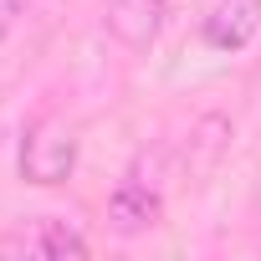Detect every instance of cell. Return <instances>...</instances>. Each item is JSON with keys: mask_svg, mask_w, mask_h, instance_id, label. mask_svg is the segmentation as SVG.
Listing matches in <instances>:
<instances>
[{"mask_svg": "<svg viewBox=\"0 0 261 261\" xmlns=\"http://www.w3.org/2000/svg\"><path fill=\"white\" fill-rule=\"evenodd\" d=\"M159 215H164V200H159L149 185H139V179H123V185L108 195V225H113L118 236H144V230L159 225Z\"/></svg>", "mask_w": 261, "mask_h": 261, "instance_id": "cell-4", "label": "cell"}, {"mask_svg": "<svg viewBox=\"0 0 261 261\" xmlns=\"http://www.w3.org/2000/svg\"><path fill=\"white\" fill-rule=\"evenodd\" d=\"M261 31V0H215L210 16L200 21V41L220 57L230 51H246Z\"/></svg>", "mask_w": 261, "mask_h": 261, "instance_id": "cell-2", "label": "cell"}, {"mask_svg": "<svg viewBox=\"0 0 261 261\" xmlns=\"http://www.w3.org/2000/svg\"><path fill=\"white\" fill-rule=\"evenodd\" d=\"M77 149H82V139H77V123L72 118H62V113L36 118L21 134V159H16L21 164V179L26 185H41V190L67 185L72 169H77Z\"/></svg>", "mask_w": 261, "mask_h": 261, "instance_id": "cell-1", "label": "cell"}, {"mask_svg": "<svg viewBox=\"0 0 261 261\" xmlns=\"http://www.w3.org/2000/svg\"><path fill=\"white\" fill-rule=\"evenodd\" d=\"M21 6H26V0H0V36H6V31L16 26V16H21Z\"/></svg>", "mask_w": 261, "mask_h": 261, "instance_id": "cell-6", "label": "cell"}, {"mask_svg": "<svg viewBox=\"0 0 261 261\" xmlns=\"http://www.w3.org/2000/svg\"><path fill=\"white\" fill-rule=\"evenodd\" d=\"M0 251H21V256H92L87 236L67 220H36L31 236H16V241H0Z\"/></svg>", "mask_w": 261, "mask_h": 261, "instance_id": "cell-5", "label": "cell"}, {"mask_svg": "<svg viewBox=\"0 0 261 261\" xmlns=\"http://www.w3.org/2000/svg\"><path fill=\"white\" fill-rule=\"evenodd\" d=\"M164 6H169V16H174V11H185V6H190V0H164Z\"/></svg>", "mask_w": 261, "mask_h": 261, "instance_id": "cell-7", "label": "cell"}, {"mask_svg": "<svg viewBox=\"0 0 261 261\" xmlns=\"http://www.w3.org/2000/svg\"><path fill=\"white\" fill-rule=\"evenodd\" d=\"M164 16H169L164 0H108V31L128 51H149L164 31Z\"/></svg>", "mask_w": 261, "mask_h": 261, "instance_id": "cell-3", "label": "cell"}]
</instances>
